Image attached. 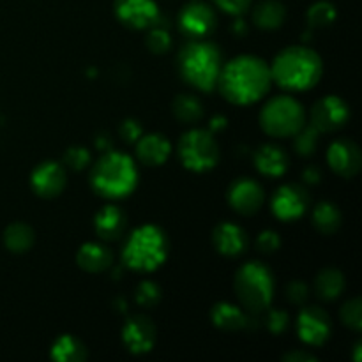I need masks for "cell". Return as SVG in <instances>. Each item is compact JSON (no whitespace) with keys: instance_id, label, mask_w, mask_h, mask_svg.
I'll return each instance as SVG.
<instances>
[{"instance_id":"4","label":"cell","mask_w":362,"mask_h":362,"mask_svg":"<svg viewBox=\"0 0 362 362\" xmlns=\"http://www.w3.org/2000/svg\"><path fill=\"white\" fill-rule=\"evenodd\" d=\"M136 184V165L122 152H106L92 170V186L101 197L124 198L133 193Z\"/></svg>"},{"instance_id":"38","label":"cell","mask_w":362,"mask_h":362,"mask_svg":"<svg viewBox=\"0 0 362 362\" xmlns=\"http://www.w3.org/2000/svg\"><path fill=\"white\" fill-rule=\"evenodd\" d=\"M120 136H122L124 141L127 144H136L140 140V136L144 134V129H141L140 122L134 119H127L120 124V129H119Z\"/></svg>"},{"instance_id":"19","label":"cell","mask_w":362,"mask_h":362,"mask_svg":"<svg viewBox=\"0 0 362 362\" xmlns=\"http://www.w3.org/2000/svg\"><path fill=\"white\" fill-rule=\"evenodd\" d=\"M127 226L126 212L117 205H106L95 214L94 228L103 240H119Z\"/></svg>"},{"instance_id":"11","label":"cell","mask_w":362,"mask_h":362,"mask_svg":"<svg viewBox=\"0 0 362 362\" xmlns=\"http://www.w3.org/2000/svg\"><path fill=\"white\" fill-rule=\"evenodd\" d=\"M332 331L331 318L324 310L317 306L304 308L297 318V334L300 341L310 346H322L329 339Z\"/></svg>"},{"instance_id":"40","label":"cell","mask_w":362,"mask_h":362,"mask_svg":"<svg viewBox=\"0 0 362 362\" xmlns=\"http://www.w3.org/2000/svg\"><path fill=\"white\" fill-rule=\"evenodd\" d=\"M218 7H221L225 13L233 14V16H240L250 9L251 0H214Z\"/></svg>"},{"instance_id":"26","label":"cell","mask_w":362,"mask_h":362,"mask_svg":"<svg viewBox=\"0 0 362 362\" xmlns=\"http://www.w3.org/2000/svg\"><path fill=\"white\" fill-rule=\"evenodd\" d=\"M313 225L324 235H332L341 226V212L331 202H322L313 211Z\"/></svg>"},{"instance_id":"29","label":"cell","mask_w":362,"mask_h":362,"mask_svg":"<svg viewBox=\"0 0 362 362\" xmlns=\"http://www.w3.org/2000/svg\"><path fill=\"white\" fill-rule=\"evenodd\" d=\"M173 115L182 124H197L204 117V105L193 94H180L173 99Z\"/></svg>"},{"instance_id":"32","label":"cell","mask_w":362,"mask_h":362,"mask_svg":"<svg viewBox=\"0 0 362 362\" xmlns=\"http://www.w3.org/2000/svg\"><path fill=\"white\" fill-rule=\"evenodd\" d=\"M336 20V7L331 2H322L313 4L308 11V21L310 27H329L332 21Z\"/></svg>"},{"instance_id":"30","label":"cell","mask_w":362,"mask_h":362,"mask_svg":"<svg viewBox=\"0 0 362 362\" xmlns=\"http://www.w3.org/2000/svg\"><path fill=\"white\" fill-rule=\"evenodd\" d=\"M293 148L299 156L303 158H308V156L315 154L318 147V140H320V131L317 127L310 126H303L296 134H293Z\"/></svg>"},{"instance_id":"20","label":"cell","mask_w":362,"mask_h":362,"mask_svg":"<svg viewBox=\"0 0 362 362\" xmlns=\"http://www.w3.org/2000/svg\"><path fill=\"white\" fill-rule=\"evenodd\" d=\"M255 166L262 175L276 179L288 170V156L278 145H264L255 152Z\"/></svg>"},{"instance_id":"16","label":"cell","mask_w":362,"mask_h":362,"mask_svg":"<svg viewBox=\"0 0 362 362\" xmlns=\"http://www.w3.org/2000/svg\"><path fill=\"white\" fill-rule=\"evenodd\" d=\"M327 163L332 172L343 179H352L361 170V151L352 140H336L327 151Z\"/></svg>"},{"instance_id":"27","label":"cell","mask_w":362,"mask_h":362,"mask_svg":"<svg viewBox=\"0 0 362 362\" xmlns=\"http://www.w3.org/2000/svg\"><path fill=\"white\" fill-rule=\"evenodd\" d=\"M315 290L324 300H334L345 290V278L338 269H324L317 276L315 281Z\"/></svg>"},{"instance_id":"18","label":"cell","mask_w":362,"mask_h":362,"mask_svg":"<svg viewBox=\"0 0 362 362\" xmlns=\"http://www.w3.org/2000/svg\"><path fill=\"white\" fill-rule=\"evenodd\" d=\"M212 243L218 253L225 257H239L247 250V235L239 225L221 223L212 233Z\"/></svg>"},{"instance_id":"9","label":"cell","mask_w":362,"mask_h":362,"mask_svg":"<svg viewBox=\"0 0 362 362\" xmlns=\"http://www.w3.org/2000/svg\"><path fill=\"white\" fill-rule=\"evenodd\" d=\"M214 9L209 4L194 0V2L186 4L179 14V27L184 35L189 39H204L216 28Z\"/></svg>"},{"instance_id":"15","label":"cell","mask_w":362,"mask_h":362,"mask_svg":"<svg viewBox=\"0 0 362 362\" xmlns=\"http://www.w3.org/2000/svg\"><path fill=\"white\" fill-rule=\"evenodd\" d=\"M67 184L66 170L55 161L41 163L32 172L30 186L34 193L41 198H55L64 191Z\"/></svg>"},{"instance_id":"7","label":"cell","mask_w":362,"mask_h":362,"mask_svg":"<svg viewBox=\"0 0 362 362\" xmlns=\"http://www.w3.org/2000/svg\"><path fill=\"white\" fill-rule=\"evenodd\" d=\"M306 122L303 105L290 95H278L264 106L260 113V124L271 136H293Z\"/></svg>"},{"instance_id":"46","label":"cell","mask_w":362,"mask_h":362,"mask_svg":"<svg viewBox=\"0 0 362 362\" xmlns=\"http://www.w3.org/2000/svg\"><path fill=\"white\" fill-rule=\"evenodd\" d=\"M359 352H361V343H357V345H356V362H359V361H361Z\"/></svg>"},{"instance_id":"39","label":"cell","mask_w":362,"mask_h":362,"mask_svg":"<svg viewBox=\"0 0 362 362\" xmlns=\"http://www.w3.org/2000/svg\"><path fill=\"white\" fill-rule=\"evenodd\" d=\"M286 297L292 304H297V306H303L304 303L310 297V288H308L306 283L303 281H293L290 283L288 288H286Z\"/></svg>"},{"instance_id":"1","label":"cell","mask_w":362,"mask_h":362,"mask_svg":"<svg viewBox=\"0 0 362 362\" xmlns=\"http://www.w3.org/2000/svg\"><path fill=\"white\" fill-rule=\"evenodd\" d=\"M272 83L271 67L253 55H240L223 66L218 85L221 94L235 105H251L267 94Z\"/></svg>"},{"instance_id":"10","label":"cell","mask_w":362,"mask_h":362,"mask_svg":"<svg viewBox=\"0 0 362 362\" xmlns=\"http://www.w3.org/2000/svg\"><path fill=\"white\" fill-rule=\"evenodd\" d=\"M350 119V108L338 95H327L315 103L311 108V126L320 133H334Z\"/></svg>"},{"instance_id":"41","label":"cell","mask_w":362,"mask_h":362,"mask_svg":"<svg viewBox=\"0 0 362 362\" xmlns=\"http://www.w3.org/2000/svg\"><path fill=\"white\" fill-rule=\"evenodd\" d=\"M303 179L306 184H318L322 180V172L317 166H308L303 172Z\"/></svg>"},{"instance_id":"12","label":"cell","mask_w":362,"mask_h":362,"mask_svg":"<svg viewBox=\"0 0 362 362\" xmlns=\"http://www.w3.org/2000/svg\"><path fill=\"white\" fill-rule=\"evenodd\" d=\"M310 205L306 189L297 184H285L272 197V212L281 221H296L303 218Z\"/></svg>"},{"instance_id":"42","label":"cell","mask_w":362,"mask_h":362,"mask_svg":"<svg viewBox=\"0 0 362 362\" xmlns=\"http://www.w3.org/2000/svg\"><path fill=\"white\" fill-rule=\"evenodd\" d=\"M286 362H315V359L311 354L304 352V350H296V352H290L285 356Z\"/></svg>"},{"instance_id":"5","label":"cell","mask_w":362,"mask_h":362,"mask_svg":"<svg viewBox=\"0 0 362 362\" xmlns=\"http://www.w3.org/2000/svg\"><path fill=\"white\" fill-rule=\"evenodd\" d=\"M168 257L166 233L156 225H144L134 230L122 251L124 264L138 272H152Z\"/></svg>"},{"instance_id":"22","label":"cell","mask_w":362,"mask_h":362,"mask_svg":"<svg viewBox=\"0 0 362 362\" xmlns=\"http://www.w3.org/2000/svg\"><path fill=\"white\" fill-rule=\"evenodd\" d=\"M212 324L226 332H239L247 329L250 315L232 303H218L211 311Z\"/></svg>"},{"instance_id":"24","label":"cell","mask_w":362,"mask_h":362,"mask_svg":"<svg viewBox=\"0 0 362 362\" xmlns=\"http://www.w3.org/2000/svg\"><path fill=\"white\" fill-rule=\"evenodd\" d=\"M285 16L286 11L281 2H278V0H265V2L258 4L257 9H255L253 21L258 28L274 30V28L281 27Z\"/></svg>"},{"instance_id":"34","label":"cell","mask_w":362,"mask_h":362,"mask_svg":"<svg viewBox=\"0 0 362 362\" xmlns=\"http://www.w3.org/2000/svg\"><path fill=\"white\" fill-rule=\"evenodd\" d=\"M341 320L346 327L359 332L362 329V304L361 299H352L341 308Z\"/></svg>"},{"instance_id":"6","label":"cell","mask_w":362,"mask_h":362,"mask_svg":"<svg viewBox=\"0 0 362 362\" xmlns=\"http://www.w3.org/2000/svg\"><path fill=\"white\" fill-rule=\"evenodd\" d=\"M235 292L239 303L250 315H260L271 306L274 297V279L260 262L243 265L235 274Z\"/></svg>"},{"instance_id":"23","label":"cell","mask_w":362,"mask_h":362,"mask_svg":"<svg viewBox=\"0 0 362 362\" xmlns=\"http://www.w3.org/2000/svg\"><path fill=\"white\" fill-rule=\"evenodd\" d=\"M76 262L87 272H105L112 265V253L108 247L99 243H87L80 247L76 255Z\"/></svg>"},{"instance_id":"13","label":"cell","mask_w":362,"mask_h":362,"mask_svg":"<svg viewBox=\"0 0 362 362\" xmlns=\"http://www.w3.org/2000/svg\"><path fill=\"white\" fill-rule=\"evenodd\" d=\"M264 200V187L253 179L243 177V179L235 180L228 189L230 207L243 216H250L260 211Z\"/></svg>"},{"instance_id":"35","label":"cell","mask_w":362,"mask_h":362,"mask_svg":"<svg viewBox=\"0 0 362 362\" xmlns=\"http://www.w3.org/2000/svg\"><path fill=\"white\" fill-rule=\"evenodd\" d=\"M90 163V152L85 147H71L64 154V165L71 170H83Z\"/></svg>"},{"instance_id":"14","label":"cell","mask_w":362,"mask_h":362,"mask_svg":"<svg viewBox=\"0 0 362 362\" xmlns=\"http://www.w3.org/2000/svg\"><path fill=\"white\" fill-rule=\"evenodd\" d=\"M115 14L126 27L141 30L152 27L159 18V9L154 0H117Z\"/></svg>"},{"instance_id":"44","label":"cell","mask_w":362,"mask_h":362,"mask_svg":"<svg viewBox=\"0 0 362 362\" xmlns=\"http://www.w3.org/2000/svg\"><path fill=\"white\" fill-rule=\"evenodd\" d=\"M232 30L235 32L237 35H244V34H246V25H244L243 20H239V21H235V23H233Z\"/></svg>"},{"instance_id":"2","label":"cell","mask_w":362,"mask_h":362,"mask_svg":"<svg viewBox=\"0 0 362 362\" xmlns=\"http://www.w3.org/2000/svg\"><path fill=\"white\" fill-rule=\"evenodd\" d=\"M322 59L306 46H292L279 53L271 66V76L286 90H308L322 78Z\"/></svg>"},{"instance_id":"45","label":"cell","mask_w":362,"mask_h":362,"mask_svg":"<svg viewBox=\"0 0 362 362\" xmlns=\"http://www.w3.org/2000/svg\"><path fill=\"white\" fill-rule=\"evenodd\" d=\"M95 145H98V148L99 151H108V147H110V140H108V136L106 138H98V141H95Z\"/></svg>"},{"instance_id":"28","label":"cell","mask_w":362,"mask_h":362,"mask_svg":"<svg viewBox=\"0 0 362 362\" xmlns=\"http://www.w3.org/2000/svg\"><path fill=\"white\" fill-rule=\"evenodd\" d=\"M4 244L13 253H25L34 246V230L25 223H13L4 232Z\"/></svg>"},{"instance_id":"8","label":"cell","mask_w":362,"mask_h":362,"mask_svg":"<svg viewBox=\"0 0 362 362\" xmlns=\"http://www.w3.org/2000/svg\"><path fill=\"white\" fill-rule=\"evenodd\" d=\"M179 158L191 172H207L218 165L219 145L209 131L191 129L180 138Z\"/></svg>"},{"instance_id":"37","label":"cell","mask_w":362,"mask_h":362,"mask_svg":"<svg viewBox=\"0 0 362 362\" xmlns=\"http://www.w3.org/2000/svg\"><path fill=\"white\" fill-rule=\"evenodd\" d=\"M279 246H281V239L272 230H265V232H262L258 235L257 247L260 253H274V251L279 250Z\"/></svg>"},{"instance_id":"3","label":"cell","mask_w":362,"mask_h":362,"mask_svg":"<svg viewBox=\"0 0 362 362\" xmlns=\"http://www.w3.org/2000/svg\"><path fill=\"white\" fill-rule=\"evenodd\" d=\"M179 69L184 80L194 88L204 92L214 90L223 69L221 52L212 42L193 39L180 49Z\"/></svg>"},{"instance_id":"31","label":"cell","mask_w":362,"mask_h":362,"mask_svg":"<svg viewBox=\"0 0 362 362\" xmlns=\"http://www.w3.org/2000/svg\"><path fill=\"white\" fill-rule=\"evenodd\" d=\"M148 28H151V32L147 35L148 49L152 53H156V55H161V53L168 52L172 48V37H170L168 28L159 23V18Z\"/></svg>"},{"instance_id":"36","label":"cell","mask_w":362,"mask_h":362,"mask_svg":"<svg viewBox=\"0 0 362 362\" xmlns=\"http://www.w3.org/2000/svg\"><path fill=\"white\" fill-rule=\"evenodd\" d=\"M288 325H290V318L288 315H286V311L274 310L267 315V318H265V327L276 336L283 334V332L288 329Z\"/></svg>"},{"instance_id":"21","label":"cell","mask_w":362,"mask_h":362,"mask_svg":"<svg viewBox=\"0 0 362 362\" xmlns=\"http://www.w3.org/2000/svg\"><path fill=\"white\" fill-rule=\"evenodd\" d=\"M172 152V145L163 134H141L140 140L136 141V156L144 165L159 166L168 159Z\"/></svg>"},{"instance_id":"33","label":"cell","mask_w":362,"mask_h":362,"mask_svg":"<svg viewBox=\"0 0 362 362\" xmlns=\"http://www.w3.org/2000/svg\"><path fill=\"white\" fill-rule=\"evenodd\" d=\"M134 300L141 308L158 306L159 300H161V288L154 281H148V279L147 281H141L136 286V292H134Z\"/></svg>"},{"instance_id":"43","label":"cell","mask_w":362,"mask_h":362,"mask_svg":"<svg viewBox=\"0 0 362 362\" xmlns=\"http://www.w3.org/2000/svg\"><path fill=\"white\" fill-rule=\"evenodd\" d=\"M209 127H211V131L218 133V131L225 129L226 127V119L225 117H214V119L211 120V124H209Z\"/></svg>"},{"instance_id":"25","label":"cell","mask_w":362,"mask_h":362,"mask_svg":"<svg viewBox=\"0 0 362 362\" xmlns=\"http://www.w3.org/2000/svg\"><path fill=\"white\" fill-rule=\"evenodd\" d=\"M49 356H52L53 361L59 362H83L87 359V349H85L80 339L64 334L59 339H55Z\"/></svg>"},{"instance_id":"17","label":"cell","mask_w":362,"mask_h":362,"mask_svg":"<svg viewBox=\"0 0 362 362\" xmlns=\"http://www.w3.org/2000/svg\"><path fill=\"white\" fill-rule=\"evenodd\" d=\"M122 341L131 354H147L154 349L156 325L147 317L129 318L122 327Z\"/></svg>"}]
</instances>
